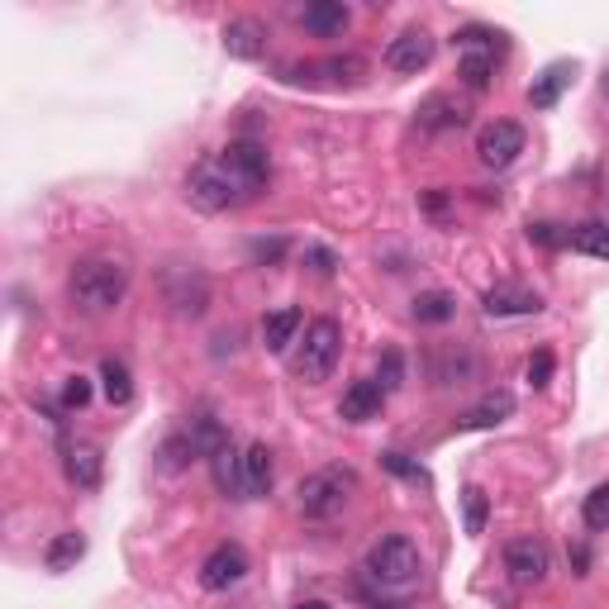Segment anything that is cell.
<instances>
[{
	"instance_id": "cell-1",
	"label": "cell",
	"mask_w": 609,
	"mask_h": 609,
	"mask_svg": "<svg viewBox=\"0 0 609 609\" xmlns=\"http://www.w3.org/2000/svg\"><path fill=\"white\" fill-rule=\"evenodd\" d=\"M68 295L82 315H110L129 295V267L114 263V257H86V263L72 267Z\"/></svg>"
},
{
	"instance_id": "cell-2",
	"label": "cell",
	"mask_w": 609,
	"mask_h": 609,
	"mask_svg": "<svg viewBox=\"0 0 609 609\" xmlns=\"http://www.w3.org/2000/svg\"><path fill=\"white\" fill-rule=\"evenodd\" d=\"M419 572H424L419 548H414L405 534H386L377 548L367 552V576L377 581L381 590H410V586H419Z\"/></svg>"
},
{
	"instance_id": "cell-3",
	"label": "cell",
	"mask_w": 609,
	"mask_h": 609,
	"mask_svg": "<svg viewBox=\"0 0 609 609\" xmlns=\"http://www.w3.org/2000/svg\"><path fill=\"white\" fill-rule=\"evenodd\" d=\"M353 490H357V476L348 472V466H324V472H309L305 482L295 486V504H301L305 520H333Z\"/></svg>"
},
{
	"instance_id": "cell-4",
	"label": "cell",
	"mask_w": 609,
	"mask_h": 609,
	"mask_svg": "<svg viewBox=\"0 0 609 609\" xmlns=\"http://www.w3.org/2000/svg\"><path fill=\"white\" fill-rule=\"evenodd\" d=\"M339 348H343V329H339V319H315L305 329V343H301V353H295V377H301L305 386H319V381H329V372H333V362H339Z\"/></svg>"
},
{
	"instance_id": "cell-5",
	"label": "cell",
	"mask_w": 609,
	"mask_h": 609,
	"mask_svg": "<svg viewBox=\"0 0 609 609\" xmlns=\"http://www.w3.org/2000/svg\"><path fill=\"white\" fill-rule=\"evenodd\" d=\"M219 167L229 172L233 191H239V200H253L257 191L267 186V176H271L267 148H263V144H253V138H239V144H229L224 153H219Z\"/></svg>"
},
{
	"instance_id": "cell-6",
	"label": "cell",
	"mask_w": 609,
	"mask_h": 609,
	"mask_svg": "<svg viewBox=\"0 0 609 609\" xmlns=\"http://www.w3.org/2000/svg\"><path fill=\"white\" fill-rule=\"evenodd\" d=\"M186 200L196 205L200 215H219V210H229V205H239V191H233V181L224 167H219V158H200L186 172Z\"/></svg>"
},
{
	"instance_id": "cell-7",
	"label": "cell",
	"mask_w": 609,
	"mask_h": 609,
	"mask_svg": "<svg viewBox=\"0 0 609 609\" xmlns=\"http://www.w3.org/2000/svg\"><path fill=\"white\" fill-rule=\"evenodd\" d=\"M367 76V62L362 58H324V62H301V68H287V82L295 86H357Z\"/></svg>"
},
{
	"instance_id": "cell-8",
	"label": "cell",
	"mask_w": 609,
	"mask_h": 609,
	"mask_svg": "<svg viewBox=\"0 0 609 609\" xmlns=\"http://www.w3.org/2000/svg\"><path fill=\"white\" fill-rule=\"evenodd\" d=\"M504 572L520 581V586H543V581H548V572H552L548 543H538V538L504 543Z\"/></svg>"
},
{
	"instance_id": "cell-9",
	"label": "cell",
	"mask_w": 609,
	"mask_h": 609,
	"mask_svg": "<svg viewBox=\"0 0 609 609\" xmlns=\"http://www.w3.org/2000/svg\"><path fill=\"white\" fill-rule=\"evenodd\" d=\"M524 153V129L514 124V120H496V124H486L482 129V138H476V158H482L486 167H510L514 158Z\"/></svg>"
},
{
	"instance_id": "cell-10",
	"label": "cell",
	"mask_w": 609,
	"mask_h": 609,
	"mask_svg": "<svg viewBox=\"0 0 609 609\" xmlns=\"http://www.w3.org/2000/svg\"><path fill=\"white\" fill-rule=\"evenodd\" d=\"M434 48H438V38L429 29H405V34L391 38V48H386V68L414 76L434 62Z\"/></svg>"
},
{
	"instance_id": "cell-11",
	"label": "cell",
	"mask_w": 609,
	"mask_h": 609,
	"mask_svg": "<svg viewBox=\"0 0 609 609\" xmlns=\"http://www.w3.org/2000/svg\"><path fill=\"white\" fill-rule=\"evenodd\" d=\"M243 572H248V552L239 548V543H219V548L200 562V586L205 590H229L239 586Z\"/></svg>"
},
{
	"instance_id": "cell-12",
	"label": "cell",
	"mask_w": 609,
	"mask_h": 609,
	"mask_svg": "<svg viewBox=\"0 0 609 609\" xmlns=\"http://www.w3.org/2000/svg\"><path fill=\"white\" fill-rule=\"evenodd\" d=\"M271 482H277V466H271L267 443H248L239 462V496L243 500H263L271 496Z\"/></svg>"
},
{
	"instance_id": "cell-13",
	"label": "cell",
	"mask_w": 609,
	"mask_h": 609,
	"mask_svg": "<svg viewBox=\"0 0 609 609\" xmlns=\"http://www.w3.org/2000/svg\"><path fill=\"white\" fill-rule=\"evenodd\" d=\"M482 309L490 319H514V315H538L543 309V295L528 291V287H514V281H500V287L486 291Z\"/></svg>"
},
{
	"instance_id": "cell-14",
	"label": "cell",
	"mask_w": 609,
	"mask_h": 609,
	"mask_svg": "<svg viewBox=\"0 0 609 609\" xmlns=\"http://www.w3.org/2000/svg\"><path fill=\"white\" fill-rule=\"evenodd\" d=\"M224 53L229 58H243V62H257L267 53V24L257 20H229L224 24Z\"/></svg>"
},
{
	"instance_id": "cell-15",
	"label": "cell",
	"mask_w": 609,
	"mask_h": 609,
	"mask_svg": "<svg viewBox=\"0 0 609 609\" xmlns=\"http://www.w3.org/2000/svg\"><path fill=\"white\" fill-rule=\"evenodd\" d=\"M381 400H386V391L377 381H353L343 391V400H339V414L348 424H367V419H377L381 414Z\"/></svg>"
},
{
	"instance_id": "cell-16",
	"label": "cell",
	"mask_w": 609,
	"mask_h": 609,
	"mask_svg": "<svg viewBox=\"0 0 609 609\" xmlns=\"http://www.w3.org/2000/svg\"><path fill=\"white\" fill-rule=\"evenodd\" d=\"M572 76H576L572 62H552V68H543V76H534V86H528V106L552 110L557 100H562V90L572 86Z\"/></svg>"
},
{
	"instance_id": "cell-17",
	"label": "cell",
	"mask_w": 609,
	"mask_h": 609,
	"mask_svg": "<svg viewBox=\"0 0 609 609\" xmlns=\"http://www.w3.org/2000/svg\"><path fill=\"white\" fill-rule=\"evenodd\" d=\"M348 5L343 0H315V5H305L301 10V24H305V34H315V38H333V34H343L348 29Z\"/></svg>"
},
{
	"instance_id": "cell-18",
	"label": "cell",
	"mask_w": 609,
	"mask_h": 609,
	"mask_svg": "<svg viewBox=\"0 0 609 609\" xmlns=\"http://www.w3.org/2000/svg\"><path fill=\"white\" fill-rule=\"evenodd\" d=\"M295 329H301V309L287 305V309H271L263 319V343L271 353H287V343H295Z\"/></svg>"
},
{
	"instance_id": "cell-19",
	"label": "cell",
	"mask_w": 609,
	"mask_h": 609,
	"mask_svg": "<svg viewBox=\"0 0 609 609\" xmlns=\"http://www.w3.org/2000/svg\"><path fill=\"white\" fill-rule=\"evenodd\" d=\"M466 124V106H458L452 96H429L419 106V129H462Z\"/></svg>"
},
{
	"instance_id": "cell-20",
	"label": "cell",
	"mask_w": 609,
	"mask_h": 609,
	"mask_svg": "<svg viewBox=\"0 0 609 609\" xmlns=\"http://www.w3.org/2000/svg\"><path fill=\"white\" fill-rule=\"evenodd\" d=\"M82 557H86V534H76V528H68V534H58V538L44 548L48 572H68V567H76Z\"/></svg>"
},
{
	"instance_id": "cell-21",
	"label": "cell",
	"mask_w": 609,
	"mask_h": 609,
	"mask_svg": "<svg viewBox=\"0 0 609 609\" xmlns=\"http://www.w3.org/2000/svg\"><path fill=\"white\" fill-rule=\"evenodd\" d=\"M68 482L72 486H100V448H90V443H76L68 448Z\"/></svg>"
},
{
	"instance_id": "cell-22",
	"label": "cell",
	"mask_w": 609,
	"mask_h": 609,
	"mask_svg": "<svg viewBox=\"0 0 609 609\" xmlns=\"http://www.w3.org/2000/svg\"><path fill=\"white\" fill-rule=\"evenodd\" d=\"M514 414V400L504 395V391H496V395H486L482 405H476L472 414L462 419V429H490V424H500V419H510Z\"/></svg>"
},
{
	"instance_id": "cell-23",
	"label": "cell",
	"mask_w": 609,
	"mask_h": 609,
	"mask_svg": "<svg viewBox=\"0 0 609 609\" xmlns=\"http://www.w3.org/2000/svg\"><path fill=\"white\" fill-rule=\"evenodd\" d=\"M186 434H191V443H196V452H200V458H215V452L229 443L224 424H219V419H210V414H196Z\"/></svg>"
},
{
	"instance_id": "cell-24",
	"label": "cell",
	"mask_w": 609,
	"mask_h": 609,
	"mask_svg": "<svg viewBox=\"0 0 609 609\" xmlns=\"http://www.w3.org/2000/svg\"><path fill=\"white\" fill-rule=\"evenodd\" d=\"M567 248L590 253V257H605V263H609V224H600V219H590V224H576Z\"/></svg>"
},
{
	"instance_id": "cell-25",
	"label": "cell",
	"mask_w": 609,
	"mask_h": 609,
	"mask_svg": "<svg viewBox=\"0 0 609 609\" xmlns=\"http://www.w3.org/2000/svg\"><path fill=\"white\" fill-rule=\"evenodd\" d=\"M100 381H106V400H110V405H129V400H134V381H129L124 362H114V357L100 362Z\"/></svg>"
},
{
	"instance_id": "cell-26",
	"label": "cell",
	"mask_w": 609,
	"mask_h": 609,
	"mask_svg": "<svg viewBox=\"0 0 609 609\" xmlns=\"http://www.w3.org/2000/svg\"><path fill=\"white\" fill-rule=\"evenodd\" d=\"M452 295L448 291H424V295H414V319L419 324H443V319H452Z\"/></svg>"
},
{
	"instance_id": "cell-27",
	"label": "cell",
	"mask_w": 609,
	"mask_h": 609,
	"mask_svg": "<svg viewBox=\"0 0 609 609\" xmlns=\"http://www.w3.org/2000/svg\"><path fill=\"white\" fill-rule=\"evenodd\" d=\"M458 76L472 90H486L490 86V76H496V53H462V68Z\"/></svg>"
},
{
	"instance_id": "cell-28",
	"label": "cell",
	"mask_w": 609,
	"mask_h": 609,
	"mask_svg": "<svg viewBox=\"0 0 609 609\" xmlns=\"http://www.w3.org/2000/svg\"><path fill=\"white\" fill-rule=\"evenodd\" d=\"M500 38H504V34L486 29V24H466V29L452 38V44H458L462 53H500Z\"/></svg>"
},
{
	"instance_id": "cell-29",
	"label": "cell",
	"mask_w": 609,
	"mask_h": 609,
	"mask_svg": "<svg viewBox=\"0 0 609 609\" xmlns=\"http://www.w3.org/2000/svg\"><path fill=\"white\" fill-rule=\"evenodd\" d=\"M239 462H243V452H233V443H224V448H219L215 458H210V466H215V486L224 490V496H229V490H239Z\"/></svg>"
},
{
	"instance_id": "cell-30",
	"label": "cell",
	"mask_w": 609,
	"mask_h": 609,
	"mask_svg": "<svg viewBox=\"0 0 609 609\" xmlns=\"http://www.w3.org/2000/svg\"><path fill=\"white\" fill-rule=\"evenodd\" d=\"M158 458H162L167 472H181V466H191V462L200 458V452H196V443H191V434H172V438L162 443Z\"/></svg>"
},
{
	"instance_id": "cell-31",
	"label": "cell",
	"mask_w": 609,
	"mask_h": 609,
	"mask_svg": "<svg viewBox=\"0 0 609 609\" xmlns=\"http://www.w3.org/2000/svg\"><path fill=\"white\" fill-rule=\"evenodd\" d=\"M581 514H586V528H609V486H595Z\"/></svg>"
},
{
	"instance_id": "cell-32",
	"label": "cell",
	"mask_w": 609,
	"mask_h": 609,
	"mask_svg": "<svg viewBox=\"0 0 609 609\" xmlns=\"http://www.w3.org/2000/svg\"><path fill=\"white\" fill-rule=\"evenodd\" d=\"M372 381H377V386H381V391H386V395H391V391H395V386H400V381H405V362H400V353H386V357L377 362V377H372Z\"/></svg>"
},
{
	"instance_id": "cell-33",
	"label": "cell",
	"mask_w": 609,
	"mask_h": 609,
	"mask_svg": "<svg viewBox=\"0 0 609 609\" xmlns=\"http://www.w3.org/2000/svg\"><path fill=\"white\" fill-rule=\"evenodd\" d=\"M462 504H466V534H482V528H486V496L476 486H466Z\"/></svg>"
},
{
	"instance_id": "cell-34",
	"label": "cell",
	"mask_w": 609,
	"mask_h": 609,
	"mask_svg": "<svg viewBox=\"0 0 609 609\" xmlns=\"http://www.w3.org/2000/svg\"><path fill=\"white\" fill-rule=\"evenodd\" d=\"M528 381H534V391H543V386L552 381V353L548 348H538V353L528 357Z\"/></svg>"
},
{
	"instance_id": "cell-35",
	"label": "cell",
	"mask_w": 609,
	"mask_h": 609,
	"mask_svg": "<svg viewBox=\"0 0 609 609\" xmlns=\"http://www.w3.org/2000/svg\"><path fill=\"white\" fill-rule=\"evenodd\" d=\"M381 466H386V472H395V476H410V482H429V476H424L419 472V466H414V462H405V452H386V458H381Z\"/></svg>"
},
{
	"instance_id": "cell-36",
	"label": "cell",
	"mask_w": 609,
	"mask_h": 609,
	"mask_svg": "<svg viewBox=\"0 0 609 609\" xmlns=\"http://www.w3.org/2000/svg\"><path fill=\"white\" fill-rule=\"evenodd\" d=\"M528 239L543 243V248H567L572 233H557V224H528Z\"/></svg>"
},
{
	"instance_id": "cell-37",
	"label": "cell",
	"mask_w": 609,
	"mask_h": 609,
	"mask_svg": "<svg viewBox=\"0 0 609 609\" xmlns=\"http://www.w3.org/2000/svg\"><path fill=\"white\" fill-rule=\"evenodd\" d=\"M90 400V381L86 377H72L68 386H62V410H82Z\"/></svg>"
},
{
	"instance_id": "cell-38",
	"label": "cell",
	"mask_w": 609,
	"mask_h": 609,
	"mask_svg": "<svg viewBox=\"0 0 609 609\" xmlns=\"http://www.w3.org/2000/svg\"><path fill=\"white\" fill-rule=\"evenodd\" d=\"M281 253H287V243H257V248H253L257 263H277Z\"/></svg>"
},
{
	"instance_id": "cell-39",
	"label": "cell",
	"mask_w": 609,
	"mask_h": 609,
	"mask_svg": "<svg viewBox=\"0 0 609 609\" xmlns=\"http://www.w3.org/2000/svg\"><path fill=\"white\" fill-rule=\"evenodd\" d=\"M309 263H315V271H324V277H329V271H333V253H324V248H309Z\"/></svg>"
},
{
	"instance_id": "cell-40",
	"label": "cell",
	"mask_w": 609,
	"mask_h": 609,
	"mask_svg": "<svg viewBox=\"0 0 609 609\" xmlns=\"http://www.w3.org/2000/svg\"><path fill=\"white\" fill-rule=\"evenodd\" d=\"M301 609H329V605H319V600H305Z\"/></svg>"
},
{
	"instance_id": "cell-41",
	"label": "cell",
	"mask_w": 609,
	"mask_h": 609,
	"mask_svg": "<svg viewBox=\"0 0 609 609\" xmlns=\"http://www.w3.org/2000/svg\"><path fill=\"white\" fill-rule=\"evenodd\" d=\"M605 96H609V82H605Z\"/></svg>"
}]
</instances>
